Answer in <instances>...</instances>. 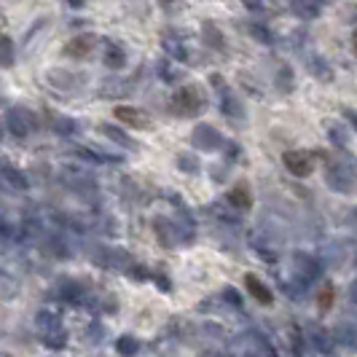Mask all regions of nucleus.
Masks as SVG:
<instances>
[{"instance_id": "nucleus-1", "label": "nucleus", "mask_w": 357, "mask_h": 357, "mask_svg": "<svg viewBox=\"0 0 357 357\" xmlns=\"http://www.w3.org/2000/svg\"><path fill=\"white\" fill-rule=\"evenodd\" d=\"M325 180H328V185L333 188V191H339V194H349L352 188H355V161L347 159V161H333L331 167H328V172H325Z\"/></svg>"}, {"instance_id": "nucleus-2", "label": "nucleus", "mask_w": 357, "mask_h": 357, "mask_svg": "<svg viewBox=\"0 0 357 357\" xmlns=\"http://www.w3.org/2000/svg\"><path fill=\"white\" fill-rule=\"evenodd\" d=\"M207 105V97H204V91L199 89V86H183V89L175 91V97H172V107H175V113L180 116H197L202 113Z\"/></svg>"}, {"instance_id": "nucleus-3", "label": "nucleus", "mask_w": 357, "mask_h": 357, "mask_svg": "<svg viewBox=\"0 0 357 357\" xmlns=\"http://www.w3.org/2000/svg\"><path fill=\"white\" fill-rule=\"evenodd\" d=\"M282 161H285L287 172L296 178H309L314 172V164H317V159L309 151H287Z\"/></svg>"}, {"instance_id": "nucleus-4", "label": "nucleus", "mask_w": 357, "mask_h": 357, "mask_svg": "<svg viewBox=\"0 0 357 357\" xmlns=\"http://www.w3.org/2000/svg\"><path fill=\"white\" fill-rule=\"evenodd\" d=\"M191 145H197L199 151H218L223 143V137H220V132L215 129V126H207V124H199L194 129V135H191Z\"/></svg>"}, {"instance_id": "nucleus-5", "label": "nucleus", "mask_w": 357, "mask_h": 357, "mask_svg": "<svg viewBox=\"0 0 357 357\" xmlns=\"http://www.w3.org/2000/svg\"><path fill=\"white\" fill-rule=\"evenodd\" d=\"M213 86L220 91V110L229 116V119H245V105L234 97L231 91H226L223 86V78L220 75H213Z\"/></svg>"}, {"instance_id": "nucleus-6", "label": "nucleus", "mask_w": 357, "mask_h": 357, "mask_svg": "<svg viewBox=\"0 0 357 357\" xmlns=\"http://www.w3.org/2000/svg\"><path fill=\"white\" fill-rule=\"evenodd\" d=\"M33 121H36V119H33L24 107H14V110L8 113V129H11L17 137H27V135L33 132V126H36Z\"/></svg>"}, {"instance_id": "nucleus-7", "label": "nucleus", "mask_w": 357, "mask_h": 357, "mask_svg": "<svg viewBox=\"0 0 357 357\" xmlns=\"http://www.w3.org/2000/svg\"><path fill=\"white\" fill-rule=\"evenodd\" d=\"M113 116L126 126H135V129H148L151 126V119L145 116L143 110H137V107H129V105H121L113 110Z\"/></svg>"}, {"instance_id": "nucleus-8", "label": "nucleus", "mask_w": 357, "mask_h": 357, "mask_svg": "<svg viewBox=\"0 0 357 357\" xmlns=\"http://www.w3.org/2000/svg\"><path fill=\"white\" fill-rule=\"evenodd\" d=\"M239 339L245 341V349H236V355H274V347L261 333H245Z\"/></svg>"}, {"instance_id": "nucleus-9", "label": "nucleus", "mask_w": 357, "mask_h": 357, "mask_svg": "<svg viewBox=\"0 0 357 357\" xmlns=\"http://www.w3.org/2000/svg\"><path fill=\"white\" fill-rule=\"evenodd\" d=\"M102 62H105L110 70H121L126 65V52L121 49V43L105 40V43H102Z\"/></svg>"}, {"instance_id": "nucleus-10", "label": "nucleus", "mask_w": 357, "mask_h": 357, "mask_svg": "<svg viewBox=\"0 0 357 357\" xmlns=\"http://www.w3.org/2000/svg\"><path fill=\"white\" fill-rule=\"evenodd\" d=\"M94 46H97V38L94 36H78L65 46V54L68 56H78V59H86L94 52Z\"/></svg>"}, {"instance_id": "nucleus-11", "label": "nucleus", "mask_w": 357, "mask_h": 357, "mask_svg": "<svg viewBox=\"0 0 357 357\" xmlns=\"http://www.w3.org/2000/svg\"><path fill=\"white\" fill-rule=\"evenodd\" d=\"M161 46H164V52L169 54L172 59H188V49H185V43L178 38V33H164L161 36Z\"/></svg>"}, {"instance_id": "nucleus-12", "label": "nucleus", "mask_w": 357, "mask_h": 357, "mask_svg": "<svg viewBox=\"0 0 357 357\" xmlns=\"http://www.w3.org/2000/svg\"><path fill=\"white\" fill-rule=\"evenodd\" d=\"M229 204H231L236 213H245V210H250L252 207V194L250 188L245 185V183H239L236 188H234L231 194H229Z\"/></svg>"}, {"instance_id": "nucleus-13", "label": "nucleus", "mask_w": 357, "mask_h": 357, "mask_svg": "<svg viewBox=\"0 0 357 357\" xmlns=\"http://www.w3.org/2000/svg\"><path fill=\"white\" fill-rule=\"evenodd\" d=\"M245 285H248V290H250V296L255 298V301H261V304H271V301H274L271 290H268L255 274H248V277H245Z\"/></svg>"}, {"instance_id": "nucleus-14", "label": "nucleus", "mask_w": 357, "mask_h": 357, "mask_svg": "<svg viewBox=\"0 0 357 357\" xmlns=\"http://www.w3.org/2000/svg\"><path fill=\"white\" fill-rule=\"evenodd\" d=\"M0 180L6 183V188H14V191H24L27 188V178L14 169V167H0Z\"/></svg>"}, {"instance_id": "nucleus-15", "label": "nucleus", "mask_w": 357, "mask_h": 357, "mask_svg": "<svg viewBox=\"0 0 357 357\" xmlns=\"http://www.w3.org/2000/svg\"><path fill=\"white\" fill-rule=\"evenodd\" d=\"M132 89H135L132 81H129V84H121V78H107L105 84H102V89H100V94H102V97H121V94H129Z\"/></svg>"}, {"instance_id": "nucleus-16", "label": "nucleus", "mask_w": 357, "mask_h": 357, "mask_svg": "<svg viewBox=\"0 0 357 357\" xmlns=\"http://www.w3.org/2000/svg\"><path fill=\"white\" fill-rule=\"evenodd\" d=\"M100 132L105 135V137H110L116 145H124V148H137V143L126 135L124 129H119V126H113V124H105V126H100Z\"/></svg>"}, {"instance_id": "nucleus-17", "label": "nucleus", "mask_w": 357, "mask_h": 357, "mask_svg": "<svg viewBox=\"0 0 357 357\" xmlns=\"http://www.w3.org/2000/svg\"><path fill=\"white\" fill-rule=\"evenodd\" d=\"M290 8H293L296 17H304V19L320 17V6H317V0H293Z\"/></svg>"}, {"instance_id": "nucleus-18", "label": "nucleus", "mask_w": 357, "mask_h": 357, "mask_svg": "<svg viewBox=\"0 0 357 357\" xmlns=\"http://www.w3.org/2000/svg\"><path fill=\"white\" fill-rule=\"evenodd\" d=\"M204 43H207V46H213V49H218V52H226L223 33L215 27L213 22H207V24H204Z\"/></svg>"}, {"instance_id": "nucleus-19", "label": "nucleus", "mask_w": 357, "mask_h": 357, "mask_svg": "<svg viewBox=\"0 0 357 357\" xmlns=\"http://www.w3.org/2000/svg\"><path fill=\"white\" fill-rule=\"evenodd\" d=\"M0 65L11 68L14 65V43L8 36H0Z\"/></svg>"}, {"instance_id": "nucleus-20", "label": "nucleus", "mask_w": 357, "mask_h": 357, "mask_svg": "<svg viewBox=\"0 0 357 357\" xmlns=\"http://www.w3.org/2000/svg\"><path fill=\"white\" fill-rule=\"evenodd\" d=\"M309 73H314V75H320L322 81H331V68L322 62L320 56H312L309 59Z\"/></svg>"}, {"instance_id": "nucleus-21", "label": "nucleus", "mask_w": 357, "mask_h": 357, "mask_svg": "<svg viewBox=\"0 0 357 357\" xmlns=\"http://www.w3.org/2000/svg\"><path fill=\"white\" fill-rule=\"evenodd\" d=\"M277 89L287 94V91H293V70L290 68H282V70L277 73Z\"/></svg>"}, {"instance_id": "nucleus-22", "label": "nucleus", "mask_w": 357, "mask_h": 357, "mask_svg": "<svg viewBox=\"0 0 357 357\" xmlns=\"http://www.w3.org/2000/svg\"><path fill=\"white\" fill-rule=\"evenodd\" d=\"M116 349L121 355H135L140 349V344H137V339H132V336H121V339L116 341Z\"/></svg>"}, {"instance_id": "nucleus-23", "label": "nucleus", "mask_w": 357, "mask_h": 357, "mask_svg": "<svg viewBox=\"0 0 357 357\" xmlns=\"http://www.w3.org/2000/svg\"><path fill=\"white\" fill-rule=\"evenodd\" d=\"M159 75H161V78H164V81H167V84H175V81H178V78H180L178 73L172 70V65H169L167 59H164V62H161V65H159Z\"/></svg>"}, {"instance_id": "nucleus-24", "label": "nucleus", "mask_w": 357, "mask_h": 357, "mask_svg": "<svg viewBox=\"0 0 357 357\" xmlns=\"http://www.w3.org/2000/svg\"><path fill=\"white\" fill-rule=\"evenodd\" d=\"M250 33L255 38H258V40H261V43H271V33H268L266 27H264V24H258V22H252L250 24Z\"/></svg>"}, {"instance_id": "nucleus-25", "label": "nucleus", "mask_w": 357, "mask_h": 357, "mask_svg": "<svg viewBox=\"0 0 357 357\" xmlns=\"http://www.w3.org/2000/svg\"><path fill=\"white\" fill-rule=\"evenodd\" d=\"M54 129L62 132V135H73V132H75V124H73L70 119H56V121H54Z\"/></svg>"}, {"instance_id": "nucleus-26", "label": "nucleus", "mask_w": 357, "mask_h": 357, "mask_svg": "<svg viewBox=\"0 0 357 357\" xmlns=\"http://www.w3.org/2000/svg\"><path fill=\"white\" fill-rule=\"evenodd\" d=\"M331 301H333V290H331V287H322L320 306H322V309H328V306H331Z\"/></svg>"}, {"instance_id": "nucleus-27", "label": "nucleus", "mask_w": 357, "mask_h": 357, "mask_svg": "<svg viewBox=\"0 0 357 357\" xmlns=\"http://www.w3.org/2000/svg\"><path fill=\"white\" fill-rule=\"evenodd\" d=\"M226 301H231L234 306H242V298H239V293H236L234 287H229V290H226Z\"/></svg>"}, {"instance_id": "nucleus-28", "label": "nucleus", "mask_w": 357, "mask_h": 357, "mask_svg": "<svg viewBox=\"0 0 357 357\" xmlns=\"http://www.w3.org/2000/svg\"><path fill=\"white\" fill-rule=\"evenodd\" d=\"M248 8H252V11H261V8H266V0H242Z\"/></svg>"}, {"instance_id": "nucleus-29", "label": "nucleus", "mask_w": 357, "mask_h": 357, "mask_svg": "<svg viewBox=\"0 0 357 357\" xmlns=\"http://www.w3.org/2000/svg\"><path fill=\"white\" fill-rule=\"evenodd\" d=\"M331 140H333V143L339 140L341 145L347 143V140H344V129H341V126H339V129H331Z\"/></svg>"}, {"instance_id": "nucleus-30", "label": "nucleus", "mask_w": 357, "mask_h": 357, "mask_svg": "<svg viewBox=\"0 0 357 357\" xmlns=\"http://www.w3.org/2000/svg\"><path fill=\"white\" fill-rule=\"evenodd\" d=\"M344 116H347V121H349V124H352V126L357 129V110H352V107H347V110H344Z\"/></svg>"}, {"instance_id": "nucleus-31", "label": "nucleus", "mask_w": 357, "mask_h": 357, "mask_svg": "<svg viewBox=\"0 0 357 357\" xmlns=\"http://www.w3.org/2000/svg\"><path fill=\"white\" fill-rule=\"evenodd\" d=\"M161 6H167V8H178V3H175V0H161Z\"/></svg>"}, {"instance_id": "nucleus-32", "label": "nucleus", "mask_w": 357, "mask_h": 357, "mask_svg": "<svg viewBox=\"0 0 357 357\" xmlns=\"http://www.w3.org/2000/svg\"><path fill=\"white\" fill-rule=\"evenodd\" d=\"M355 54H357V33H355Z\"/></svg>"}, {"instance_id": "nucleus-33", "label": "nucleus", "mask_w": 357, "mask_h": 357, "mask_svg": "<svg viewBox=\"0 0 357 357\" xmlns=\"http://www.w3.org/2000/svg\"><path fill=\"white\" fill-rule=\"evenodd\" d=\"M320 3H331V0H320Z\"/></svg>"}]
</instances>
